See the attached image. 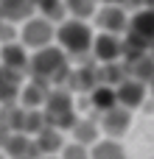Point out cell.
Here are the masks:
<instances>
[{
  "label": "cell",
  "mask_w": 154,
  "mask_h": 159,
  "mask_svg": "<svg viewBox=\"0 0 154 159\" xmlns=\"http://www.w3.org/2000/svg\"><path fill=\"white\" fill-rule=\"evenodd\" d=\"M90 157L93 159H126V148L118 143V140H98L93 148H90Z\"/></svg>",
  "instance_id": "obj_23"
},
{
  "label": "cell",
  "mask_w": 154,
  "mask_h": 159,
  "mask_svg": "<svg viewBox=\"0 0 154 159\" xmlns=\"http://www.w3.org/2000/svg\"><path fill=\"white\" fill-rule=\"evenodd\" d=\"M0 14H3V20L22 25L25 20L36 17L39 11H36V3L34 0H0Z\"/></svg>",
  "instance_id": "obj_14"
},
{
  "label": "cell",
  "mask_w": 154,
  "mask_h": 159,
  "mask_svg": "<svg viewBox=\"0 0 154 159\" xmlns=\"http://www.w3.org/2000/svg\"><path fill=\"white\" fill-rule=\"evenodd\" d=\"M0 22H3V14H0Z\"/></svg>",
  "instance_id": "obj_33"
},
{
  "label": "cell",
  "mask_w": 154,
  "mask_h": 159,
  "mask_svg": "<svg viewBox=\"0 0 154 159\" xmlns=\"http://www.w3.org/2000/svg\"><path fill=\"white\" fill-rule=\"evenodd\" d=\"M20 42H22L28 50H42V48L56 45V22H51V20L42 17V14L25 20V22L20 25Z\"/></svg>",
  "instance_id": "obj_4"
},
{
  "label": "cell",
  "mask_w": 154,
  "mask_h": 159,
  "mask_svg": "<svg viewBox=\"0 0 154 159\" xmlns=\"http://www.w3.org/2000/svg\"><path fill=\"white\" fill-rule=\"evenodd\" d=\"M70 73H73V67L67 64V53L59 45H51V48H42V50H34L31 53L28 78L48 81L51 87H67Z\"/></svg>",
  "instance_id": "obj_1"
},
{
  "label": "cell",
  "mask_w": 154,
  "mask_h": 159,
  "mask_svg": "<svg viewBox=\"0 0 154 159\" xmlns=\"http://www.w3.org/2000/svg\"><path fill=\"white\" fill-rule=\"evenodd\" d=\"M51 84L48 81H39V78H28L25 84H22V92H20V106H25V109H42L45 106V101H48V95H51Z\"/></svg>",
  "instance_id": "obj_10"
},
{
  "label": "cell",
  "mask_w": 154,
  "mask_h": 159,
  "mask_svg": "<svg viewBox=\"0 0 154 159\" xmlns=\"http://www.w3.org/2000/svg\"><path fill=\"white\" fill-rule=\"evenodd\" d=\"M65 6H67V17L90 22V20H95V14L101 8V0H65Z\"/></svg>",
  "instance_id": "obj_22"
},
{
  "label": "cell",
  "mask_w": 154,
  "mask_h": 159,
  "mask_svg": "<svg viewBox=\"0 0 154 159\" xmlns=\"http://www.w3.org/2000/svg\"><path fill=\"white\" fill-rule=\"evenodd\" d=\"M98 78H101V84L118 89L129 78V73H126V64L123 61H109V64H98Z\"/></svg>",
  "instance_id": "obj_21"
},
{
  "label": "cell",
  "mask_w": 154,
  "mask_h": 159,
  "mask_svg": "<svg viewBox=\"0 0 154 159\" xmlns=\"http://www.w3.org/2000/svg\"><path fill=\"white\" fill-rule=\"evenodd\" d=\"M6 157L8 159H39V148H36V140L28 137V134H8L6 145H3Z\"/></svg>",
  "instance_id": "obj_11"
},
{
  "label": "cell",
  "mask_w": 154,
  "mask_h": 159,
  "mask_svg": "<svg viewBox=\"0 0 154 159\" xmlns=\"http://www.w3.org/2000/svg\"><path fill=\"white\" fill-rule=\"evenodd\" d=\"M59 157L62 159H93L90 157V148H87V145H79V143H67Z\"/></svg>",
  "instance_id": "obj_26"
},
{
  "label": "cell",
  "mask_w": 154,
  "mask_h": 159,
  "mask_svg": "<svg viewBox=\"0 0 154 159\" xmlns=\"http://www.w3.org/2000/svg\"><path fill=\"white\" fill-rule=\"evenodd\" d=\"M73 143H79V145H87V148H93L98 140H101V123L98 120H93V117H79V123L73 126Z\"/></svg>",
  "instance_id": "obj_17"
},
{
  "label": "cell",
  "mask_w": 154,
  "mask_h": 159,
  "mask_svg": "<svg viewBox=\"0 0 154 159\" xmlns=\"http://www.w3.org/2000/svg\"><path fill=\"white\" fill-rule=\"evenodd\" d=\"M123 64H126L129 78H135L140 84H152L154 81V56L152 53H143V56H137L132 61H123Z\"/></svg>",
  "instance_id": "obj_19"
},
{
  "label": "cell",
  "mask_w": 154,
  "mask_h": 159,
  "mask_svg": "<svg viewBox=\"0 0 154 159\" xmlns=\"http://www.w3.org/2000/svg\"><path fill=\"white\" fill-rule=\"evenodd\" d=\"M25 115H28L25 106H20V103H6V106H0V126H3L8 134H22V129H25Z\"/></svg>",
  "instance_id": "obj_18"
},
{
  "label": "cell",
  "mask_w": 154,
  "mask_h": 159,
  "mask_svg": "<svg viewBox=\"0 0 154 159\" xmlns=\"http://www.w3.org/2000/svg\"><path fill=\"white\" fill-rule=\"evenodd\" d=\"M39 159H62V157H39Z\"/></svg>",
  "instance_id": "obj_30"
},
{
  "label": "cell",
  "mask_w": 154,
  "mask_h": 159,
  "mask_svg": "<svg viewBox=\"0 0 154 159\" xmlns=\"http://www.w3.org/2000/svg\"><path fill=\"white\" fill-rule=\"evenodd\" d=\"M11 42H20V25L3 20L0 22V45H11Z\"/></svg>",
  "instance_id": "obj_25"
},
{
  "label": "cell",
  "mask_w": 154,
  "mask_h": 159,
  "mask_svg": "<svg viewBox=\"0 0 154 159\" xmlns=\"http://www.w3.org/2000/svg\"><path fill=\"white\" fill-rule=\"evenodd\" d=\"M42 112H45L48 126H53V129H59V131H73V126L79 123L76 98H73V92L65 89V87H53V89H51V95H48Z\"/></svg>",
  "instance_id": "obj_3"
},
{
  "label": "cell",
  "mask_w": 154,
  "mask_h": 159,
  "mask_svg": "<svg viewBox=\"0 0 154 159\" xmlns=\"http://www.w3.org/2000/svg\"><path fill=\"white\" fill-rule=\"evenodd\" d=\"M152 159H154V157H152Z\"/></svg>",
  "instance_id": "obj_34"
},
{
  "label": "cell",
  "mask_w": 154,
  "mask_h": 159,
  "mask_svg": "<svg viewBox=\"0 0 154 159\" xmlns=\"http://www.w3.org/2000/svg\"><path fill=\"white\" fill-rule=\"evenodd\" d=\"M56 45H59L67 56H84V53H93L95 31H93L90 22L67 17L65 22L56 25Z\"/></svg>",
  "instance_id": "obj_2"
},
{
  "label": "cell",
  "mask_w": 154,
  "mask_h": 159,
  "mask_svg": "<svg viewBox=\"0 0 154 159\" xmlns=\"http://www.w3.org/2000/svg\"><path fill=\"white\" fill-rule=\"evenodd\" d=\"M93 56H95L98 64L123 61V36H115V34H95Z\"/></svg>",
  "instance_id": "obj_7"
},
{
  "label": "cell",
  "mask_w": 154,
  "mask_h": 159,
  "mask_svg": "<svg viewBox=\"0 0 154 159\" xmlns=\"http://www.w3.org/2000/svg\"><path fill=\"white\" fill-rule=\"evenodd\" d=\"M90 106H93L98 115L109 112L112 106H118V89H115V87H107V84L95 87V89L90 92Z\"/></svg>",
  "instance_id": "obj_20"
},
{
  "label": "cell",
  "mask_w": 154,
  "mask_h": 159,
  "mask_svg": "<svg viewBox=\"0 0 154 159\" xmlns=\"http://www.w3.org/2000/svg\"><path fill=\"white\" fill-rule=\"evenodd\" d=\"M126 34H132L135 39H140V42L149 45V50H152V45H154V8H140V11H135Z\"/></svg>",
  "instance_id": "obj_12"
},
{
  "label": "cell",
  "mask_w": 154,
  "mask_h": 159,
  "mask_svg": "<svg viewBox=\"0 0 154 159\" xmlns=\"http://www.w3.org/2000/svg\"><path fill=\"white\" fill-rule=\"evenodd\" d=\"M95 87H101V78H98V67H79L70 73V81L65 89L70 92H79V95H90Z\"/></svg>",
  "instance_id": "obj_15"
},
{
  "label": "cell",
  "mask_w": 154,
  "mask_h": 159,
  "mask_svg": "<svg viewBox=\"0 0 154 159\" xmlns=\"http://www.w3.org/2000/svg\"><path fill=\"white\" fill-rule=\"evenodd\" d=\"M0 159H8V157H6V151H0Z\"/></svg>",
  "instance_id": "obj_31"
},
{
  "label": "cell",
  "mask_w": 154,
  "mask_h": 159,
  "mask_svg": "<svg viewBox=\"0 0 154 159\" xmlns=\"http://www.w3.org/2000/svg\"><path fill=\"white\" fill-rule=\"evenodd\" d=\"M149 95H152V98H154V81H152V84H149Z\"/></svg>",
  "instance_id": "obj_29"
},
{
  "label": "cell",
  "mask_w": 154,
  "mask_h": 159,
  "mask_svg": "<svg viewBox=\"0 0 154 159\" xmlns=\"http://www.w3.org/2000/svg\"><path fill=\"white\" fill-rule=\"evenodd\" d=\"M152 95H149V84H140V81H135V78H126L121 87H118V103L121 106H126V109H143V103L149 101Z\"/></svg>",
  "instance_id": "obj_9"
},
{
  "label": "cell",
  "mask_w": 154,
  "mask_h": 159,
  "mask_svg": "<svg viewBox=\"0 0 154 159\" xmlns=\"http://www.w3.org/2000/svg\"><path fill=\"white\" fill-rule=\"evenodd\" d=\"M6 140H8V131L0 126V151H3V145H6Z\"/></svg>",
  "instance_id": "obj_27"
},
{
  "label": "cell",
  "mask_w": 154,
  "mask_h": 159,
  "mask_svg": "<svg viewBox=\"0 0 154 159\" xmlns=\"http://www.w3.org/2000/svg\"><path fill=\"white\" fill-rule=\"evenodd\" d=\"M98 123H101V131L109 137V140H121L126 131H129V126H132V109H126V106H112L109 112H104L101 117H98Z\"/></svg>",
  "instance_id": "obj_6"
},
{
  "label": "cell",
  "mask_w": 154,
  "mask_h": 159,
  "mask_svg": "<svg viewBox=\"0 0 154 159\" xmlns=\"http://www.w3.org/2000/svg\"><path fill=\"white\" fill-rule=\"evenodd\" d=\"M45 126H48V120H45V112H42V109H28L22 134H28V137H36V134H39Z\"/></svg>",
  "instance_id": "obj_24"
},
{
  "label": "cell",
  "mask_w": 154,
  "mask_h": 159,
  "mask_svg": "<svg viewBox=\"0 0 154 159\" xmlns=\"http://www.w3.org/2000/svg\"><path fill=\"white\" fill-rule=\"evenodd\" d=\"M0 64L6 70H14L20 75H25L31 70V53L22 42H11V45H0Z\"/></svg>",
  "instance_id": "obj_8"
},
{
  "label": "cell",
  "mask_w": 154,
  "mask_h": 159,
  "mask_svg": "<svg viewBox=\"0 0 154 159\" xmlns=\"http://www.w3.org/2000/svg\"><path fill=\"white\" fill-rule=\"evenodd\" d=\"M101 6H126V0H101Z\"/></svg>",
  "instance_id": "obj_28"
},
{
  "label": "cell",
  "mask_w": 154,
  "mask_h": 159,
  "mask_svg": "<svg viewBox=\"0 0 154 159\" xmlns=\"http://www.w3.org/2000/svg\"><path fill=\"white\" fill-rule=\"evenodd\" d=\"M34 140H36V148H39L42 157H59V154L65 151V137H62V131L53 129V126H45Z\"/></svg>",
  "instance_id": "obj_16"
},
{
  "label": "cell",
  "mask_w": 154,
  "mask_h": 159,
  "mask_svg": "<svg viewBox=\"0 0 154 159\" xmlns=\"http://www.w3.org/2000/svg\"><path fill=\"white\" fill-rule=\"evenodd\" d=\"M129 22H132V17H129L126 6H101L98 14H95V28H98V34L126 36Z\"/></svg>",
  "instance_id": "obj_5"
},
{
  "label": "cell",
  "mask_w": 154,
  "mask_h": 159,
  "mask_svg": "<svg viewBox=\"0 0 154 159\" xmlns=\"http://www.w3.org/2000/svg\"><path fill=\"white\" fill-rule=\"evenodd\" d=\"M25 75L14 73V70H6L0 64V106L6 103H20V92H22V81Z\"/></svg>",
  "instance_id": "obj_13"
},
{
  "label": "cell",
  "mask_w": 154,
  "mask_h": 159,
  "mask_svg": "<svg viewBox=\"0 0 154 159\" xmlns=\"http://www.w3.org/2000/svg\"><path fill=\"white\" fill-rule=\"evenodd\" d=\"M149 53H152V56H154V45H152V50H149Z\"/></svg>",
  "instance_id": "obj_32"
}]
</instances>
